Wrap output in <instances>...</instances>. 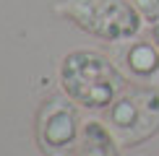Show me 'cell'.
Returning <instances> with one entry per match:
<instances>
[{
	"mask_svg": "<svg viewBox=\"0 0 159 156\" xmlns=\"http://www.w3.org/2000/svg\"><path fill=\"white\" fill-rule=\"evenodd\" d=\"M60 89L86 109H107L128 89V81L107 55L97 50H73L60 60Z\"/></svg>",
	"mask_w": 159,
	"mask_h": 156,
	"instance_id": "1",
	"label": "cell"
},
{
	"mask_svg": "<svg viewBox=\"0 0 159 156\" xmlns=\"http://www.w3.org/2000/svg\"><path fill=\"white\" fill-rule=\"evenodd\" d=\"M55 16L104 42H128L141 31V13L128 0H55Z\"/></svg>",
	"mask_w": 159,
	"mask_h": 156,
	"instance_id": "2",
	"label": "cell"
},
{
	"mask_svg": "<svg viewBox=\"0 0 159 156\" xmlns=\"http://www.w3.org/2000/svg\"><path fill=\"white\" fill-rule=\"evenodd\" d=\"M104 125L123 146H141L159 133V86L125 89L107 107Z\"/></svg>",
	"mask_w": 159,
	"mask_h": 156,
	"instance_id": "3",
	"label": "cell"
},
{
	"mask_svg": "<svg viewBox=\"0 0 159 156\" xmlns=\"http://www.w3.org/2000/svg\"><path fill=\"white\" fill-rule=\"evenodd\" d=\"M81 117H78L76 102L70 96H50L39 104L37 120H34V135L37 146L44 156H65L76 151L81 138Z\"/></svg>",
	"mask_w": 159,
	"mask_h": 156,
	"instance_id": "4",
	"label": "cell"
},
{
	"mask_svg": "<svg viewBox=\"0 0 159 156\" xmlns=\"http://www.w3.org/2000/svg\"><path fill=\"white\" fill-rule=\"evenodd\" d=\"M76 156H120L117 138L99 120H89L81 128V138L76 146Z\"/></svg>",
	"mask_w": 159,
	"mask_h": 156,
	"instance_id": "5",
	"label": "cell"
},
{
	"mask_svg": "<svg viewBox=\"0 0 159 156\" xmlns=\"http://www.w3.org/2000/svg\"><path fill=\"white\" fill-rule=\"evenodd\" d=\"M125 63L130 76L138 81L154 83V78H159V47L154 42H133L125 52Z\"/></svg>",
	"mask_w": 159,
	"mask_h": 156,
	"instance_id": "6",
	"label": "cell"
},
{
	"mask_svg": "<svg viewBox=\"0 0 159 156\" xmlns=\"http://www.w3.org/2000/svg\"><path fill=\"white\" fill-rule=\"evenodd\" d=\"M128 3L141 13L143 21H149V24L159 21V0H128Z\"/></svg>",
	"mask_w": 159,
	"mask_h": 156,
	"instance_id": "7",
	"label": "cell"
},
{
	"mask_svg": "<svg viewBox=\"0 0 159 156\" xmlns=\"http://www.w3.org/2000/svg\"><path fill=\"white\" fill-rule=\"evenodd\" d=\"M151 42L159 47V21H157V24H151Z\"/></svg>",
	"mask_w": 159,
	"mask_h": 156,
	"instance_id": "8",
	"label": "cell"
}]
</instances>
